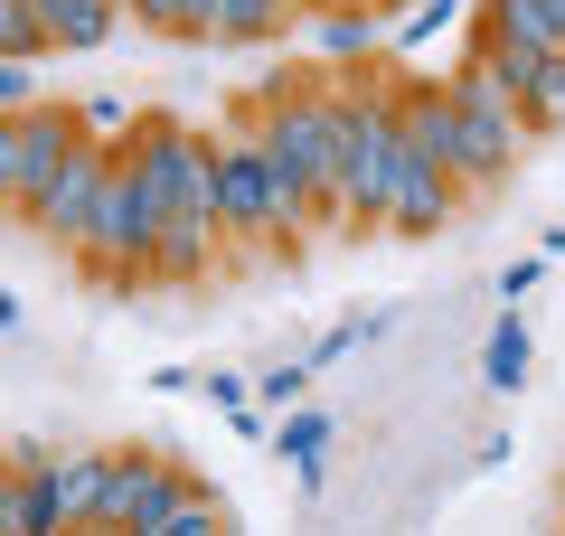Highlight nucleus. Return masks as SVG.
Returning <instances> with one entry per match:
<instances>
[{"label": "nucleus", "mask_w": 565, "mask_h": 536, "mask_svg": "<svg viewBox=\"0 0 565 536\" xmlns=\"http://www.w3.org/2000/svg\"><path fill=\"white\" fill-rule=\"evenodd\" d=\"M255 141L274 160V179L302 199V236L330 226L340 236V189H330V160H340V85L330 76H292V85H264L255 95Z\"/></svg>", "instance_id": "obj_1"}, {"label": "nucleus", "mask_w": 565, "mask_h": 536, "mask_svg": "<svg viewBox=\"0 0 565 536\" xmlns=\"http://www.w3.org/2000/svg\"><path fill=\"white\" fill-rule=\"evenodd\" d=\"M396 76L340 85V160H330V189H340V236H386V207H396Z\"/></svg>", "instance_id": "obj_2"}, {"label": "nucleus", "mask_w": 565, "mask_h": 536, "mask_svg": "<svg viewBox=\"0 0 565 536\" xmlns=\"http://www.w3.org/2000/svg\"><path fill=\"white\" fill-rule=\"evenodd\" d=\"M527 151V122L481 66H452V179H462V199H500L509 170Z\"/></svg>", "instance_id": "obj_3"}, {"label": "nucleus", "mask_w": 565, "mask_h": 536, "mask_svg": "<svg viewBox=\"0 0 565 536\" xmlns=\"http://www.w3.org/2000/svg\"><path fill=\"white\" fill-rule=\"evenodd\" d=\"M217 236H236V245H292L302 236V199L274 179L255 122L217 132Z\"/></svg>", "instance_id": "obj_4"}, {"label": "nucleus", "mask_w": 565, "mask_h": 536, "mask_svg": "<svg viewBox=\"0 0 565 536\" xmlns=\"http://www.w3.org/2000/svg\"><path fill=\"white\" fill-rule=\"evenodd\" d=\"M161 217H170V207L151 199V189H141V170L114 151V170H104V199H95V226H85L76 264H114V274L151 282V245H161Z\"/></svg>", "instance_id": "obj_5"}, {"label": "nucleus", "mask_w": 565, "mask_h": 536, "mask_svg": "<svg viewBox=\"0 0 565 536\" xmlns=\"http://www.w3.org/2000/svg\"><path fill=\"white\" fill-rule=\"evenodd\" d=\"M189 461L170 452V442H122L114 452V471H104V517L95 527H132V536H161V517L180 508V490H189Z\"/></svg>", "instance_id": "obj_6"}, {"label": "nucleus", "mask_w": 565, "mask_h": 536, "mask_svg": "<svg viewBox=\"0 0 565 536\" xmlns=\"http://www.w3.org/2000/svg\"><path fill=\"white\" fill-rule=\"evenodd\" d=\"M76 151H85V114L39 95V104L20 114V207H10V226H29V217L47 207V189L66 179V160H76Z\"/></svg>", "instance_id": "obj_7"}, {"label": "nucleus", "mask_w": 565, "mask_h": 536, "mask_svg": "<svg viewBox=\"0 0 565 536\" xmlns=\"http://www.w3.org/2000/svg\"><path fill=\"white\" fill-rule=\"evenodd\" d=\"M114 151H122V141H95V132H85V151L66 160V179L47 189V207H39V217H29L47 245H66V255L85 245V226H95V199H104V170H114Z\"/></svg>", "instance_id": "obj_8"}, {"label": "nucleus", "mask_w": 565, "mask_h": 536, "mask_svg": "<svg viewBox=\"0 0 565 536\" xmlns=\"http://www.w3.org/2000/svg\"><path fill=\"white\" fill-rule=\"evenodd\" d=\"M452 217H462V179H452L444 160L396 151V207H386V236H444Z\"/></svg>", "instance_id": "obj_9"}, {"label": "nucleus", "mask_w": 565, "mask_h": 536, "mask_svg": "<svg viewBox=\"0 0 565 536\" xmlns=\"http://www.w3.org/2000/svg\"><path fill=\"white\" fill-rule=\"evenodd\" d=\"M104 471H114V452H57L47 461V536L104 517Z\"/></svg>", "instance_id": "obj_10"}, {"label": "nucleus", "mask_w": 565, "mask_h": 536, "mask_svg": "<svg viewBox=\"0 0 565 536\" xmlns=\"http://www.w3.org/2000/svg\"><path fill=\"white\" fill-rule=\"evenodd\" d=\"M47 29V57H95L122 39V0H29Z\"/></svg>", "instance_id": "obj_11"}, {"label": "nucleus", "mask_w": 565, "mask_h": 536, "mask_svg": "<svg viewBox=\"0 0 565 536\" xmlns=\"http://www.w3.org/2000/svg\"><path fill=\"white\" fill-rule=\"evenodd\" d=\"M302 29H311V47H321V66L349 76V66H367V47L386 39V10H367V0H330V10H311Z\"/></svg>", "instance_id": "obj_12"}, {"label": "nucleus", "mask_w": 565, "mask_h": 536, "mask_svg": "<svg viewBox=\"0 0 565 536\" xmlns=\"http://www.w3.org/2000/svg\"><path fill=\"white\" fill-rule=\"evenodd\" d=\"M207 264H217V217H161V245H151V282L189 292V282H207Z\"/></svg>", "instance_id": "obj_13"}, {"label": "nucleus", "mask_w": 565, "mask_h": 536, "mask_svg": "<svg viewBox=\"0 0 565 536\" xmlns=\"http://www.w3.org/2000/svg\"><path fill=\"white\" fill-rule=\"evenodd\" d=\"M471 29H490V39H527V47H546V57L565 47V10H556V0H481Z\"/></svg>", "instance_id": "obj_14"}, {"label": "nucleus", "mask_w": 565, "mask_h": 536, "mask_svg": "<svg viewBox=\"0 0 565 536\" xmlns=\"http://www.w3.org/2000/svg\"><path fill=\"white\" fill-rule=\"evenodd\" d=\"M330 433H340V424H330L321 405H282L264 442H274V452L292 461V471H302V490H321V452H330Z\"/></svg>", "instance_id": "obj_15"}, {"label": "nucleus", "mask_w": 565, "mask_h": 536, "mask_svg": "<svg viewBox=\"0 0 565 536\" xmlns=\"http://www.w3.org/2000/svg\"><path fill=\"white\" fill-rule=\"evenodd\" d=\"M527 367H537V339H527L519 311H500V320H490V339H481V386H490V396H519Z\"/></svg>", "instance_id": "obj_16"}, {"label": "nucleus", "mask_w": 565, "mask_h": 536, "mask_svg": "<svg viewBox=\"0 0 565 536\" xmlns=\"http://www.w3.org/2000/svg\"><path fill=\"white\" fill-rule=\"evenodd\" d=\"M302 20L292 0H217V20H207V39L217 47H274L282 29Z\"/></svg>", "instance_id": "obj_17"}, {"label": "nucleus", "mask_w": 565, "mask_h": 536, "mask_svg": "<svg viewBox=\"0 0 565 536\" xmlns=\"http://www.w3.org/2000/svg\"><path fill=\"white\" fill-rule=\"evenodd\" d=\"M0 536H47V471L0 461Z\"/></svg>", "instance_id": "obj_18"}, {"label": "nucleus", "mask_w": 565, "mask_h": 536, "mask_svg": "<svg viewBox=\"0 0 565 536\" xmlns=\"http://www.w3.org/2000/svg\"><path fill=\"white\" fill-rule=\"evenodd\" d=\"M122 10L151 39H207V20H217V0H122Z\"/></svg>", "instance_id": "obj_19"}, {"label": "nucleus", "mask_w": 565, "mask_h": 536, "mask_svg": "<svg viewBox=\"0 0 565 536\" xmlns=\"http://www.w3.org/2000/svg\"><path fill=\"white\" fill-rule=\"evenodd\" d=\"M217 527H226V499L207 490V480H189V490H180V508L161 517V536H217Z\"/></svg>", "instance_id": "obj_20"}, {"label": "nucleus", "mask_w": 565, "mask_h": 536, "mask_svg": "<svg viewBox=\"0 0 565 536\" xmlns=\"http://www.w3.org/2000/svg\"><path fill=\"white\" fill-rule=\"evenodd\" d=\"M527 141H537V132H565V47H556V57H546V76H537V95H527Z\"/></svg>", "instance_id": "obj_21"}, {"label": "nucleus", "mask_w": 565, "mask_h": 536, "mask_svg": "<svg viewBox=\"0 0 565 536\" xmlns=\"http://www.w3.org/2000/svg\"><path fill=\"white\" fill-rule=\"evenodd\" d=\"M377 330H386V311H359V320H340V330H321V339H311V377H321V367H340L349 349H367Z\"/></svg>", "instance_id": "obj_22"}, {"label": "nucleus", "mask_w": 565, "mask_h": 536, "mask_svg": "<svg viewBox=\"0 0 565 536\" xmlns=\"http://www.w3.org/2000/svg\"><path fill=\"white\" fill-rule=\"evenodd\" d=\"M302 396H311V357H282V367H264V377H255L264 415H282V405H302Z\"/></svg>", "instance_id": "obj_23"}, {"label": "nucleus", "mask_w": 565, "mask_h": 536, "mask_svg": "<svg viewBox=\"0 0 565 536\" xmlns=\"http://www.w3.org/2000/svg\"><path fill=\"white\" fill-rule=\"evenodd\" d=\"M39 104V57H0V114H29Z\"/></svg>", "instance_id": "obj_24"}, {"label": "nucleus", "mask_w": 565, "mask_h": 536, "mask_svg": "<svg viewBox=\"0 0 565 536\" xmlns=\"http://www.w3.org/2000/svg\"><path fill=\"white\" fill-rule=\"evenodd\" d=\"M20 207V114H0V217Z\"/></svg>", "instance_id": "obj_25"}, {"label": "nucleus", "mask_w": 565, "mask_h": 536, "mask_svg": "<svg viewBox=\"0 0 565 536\" xmlns=\"http://www.w3.org/2000/svg\"><path fill=\"white\" fill-rule=\"evenodd\" d=\"M76 114H85V132H95V141H122V132H132V104H122V95H95V104H76Z\"/></svg>", "instance_id": "obj_26"}, {"label": "nucleus", "mask_w": 565, "mask_h": 536, "mask_svg": "<svg viewBox=\"0 0 565 536\" xmlns=\"http://www.w3.org/2000/svg\"><path fill=\"white\" fill-rule=\"evenodd\" d=\"M199 386H207V405H217V415H236V405H245V396H255V377H226V367H207V377H199Z\"/></svg>", "instance_id": "obj_27"}, {"label": "nucleus", "mask_w": 565, "mask_h": 536, "mask_svg": "<svg viewBox=\"0 0 565 536\" xmlns=\"http://www.w3.org/2000/svg\"><path fill=\"white\" fill-rule=\"evenodd\" d=\"M537 274H546V264H537V255H519V264H509V274H500V301H519V292H537Z\"/></svg>", "instance_id": "obj_28"}, {"label": "nucleus", "mask_w": 565, "mask_h": 536, "mask_svg": "<svg viewBox=\"0 0 565 536\" xmlns=\"http://www.w3.org/2000/svg\"><path fill=\"white\" fill-rule=\"evenodd\" d=\"M0 461H20V471H47V461H57V452H47V442H29V433H20V442H0Z\"/></svg>", "instance_id": "obj_29"}, {"label": "nucleus", "mask_w": 565, "mask_h": 536, "mask_svg": "<svg viewBox=\"0 0 565 536\" xmlns=\"http://www.w3.org/2000/svg\"><path fill=\"white\" fill-rule=\"evenodd\" d=\"M20 330V292H10V282H0V339Z\"/></svg>", "instance_id": "obj_30"}, {"label": "nucleus", "mask_w": 565, "mask_h": 536, "mask_svg": "<svg viewBox=\"0 0 565 536\" xmlns=\"http://www.w3.org/2000/svg\"><path fill=\"white\" fill-rule=\"evenodd\" d=\"M367 10H386V20H396V10H405V0H367Z\"/></svg>", "instance_id": "obj_31"}, {"label": "nucleus", "mask_w": 565, "mask_h": 536, "mask_svg": "<svg viewBox=\"0 0 565 536\" xmlns=\"http://www.w3.org/2000/svg\"><path fill=\"white\" fill-rule=\"evenodd\" d=\"M292 10H302V20H311V10H330V0H292Z\"/></svg>", "instance_id": "obj_32"}, {"label": "nucleus", "mask_w": 565, "mask_h": 536, "mask_svg": "<svg viewBox=\"0 0 565 536\" xmlns=\"http://www.w3.org/2000/svg\"><path fill=\"white\" fill-rule=\"evenodd\" d=\"M556 527H565V508H556Z\"/></svg>", "instance_id": "obj_33"}, {"label": "nucleus", "mask_w": 565, "mask_h": 536, "mask_svg": "<svg viewBox=\"0 0 565 536\" xmlns=\"http://www.w3.org/2000/svg\"><path fill=\"white\" fill-rule=\"evenodd\" d=\"M556 10H565V0H556Z\"/></svg>", "instance_id": "obj_34"}]
</instances>
